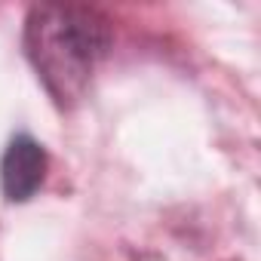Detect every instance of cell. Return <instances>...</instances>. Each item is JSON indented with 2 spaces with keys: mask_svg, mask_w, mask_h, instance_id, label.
Returning a JSON list of instances; mask_svg holds the SVG:
<instances>
[{
  "mask_svg": "<svg viewBox=\"0 0 261 261\" xmlns=\"http://www.w3.org/2000/svg\"><path fill=\"white\" fill-rule=\"evenodd\" d=\"M111 40V22L83 4H37L25 19V53L59 108L86 95Z\"/></svg>",
  "mask_w": 261,
  "mask_h": 261,
  "instance_id": "1",
  "label": "cell"
},
{
  "mask_svg": "<svg viewBox=\"0 0 261 261\" xmlns=\"http://www.w3.org/2000/svg\"><path fill=\"white\" fill-rule=\"evenodd\" d=\"M46 178V151L31 136H16L0 160V188L10 203L31 200Z\"/></svg>",
  "mask_w": 261,
  "mask_h": 261,
  "instance_id": "2",
  "label": "cell"
}]
</instances>
